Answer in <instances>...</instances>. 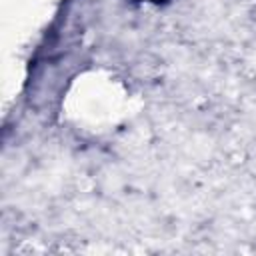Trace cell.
Segmentation results:
<instances>
[{
    "instance_id": "1",
    "label": "cell",
    "mask_w": 256,
    "mask_h": 256,
    "mask_svg": "<svg viewBox=\"0 0 256 256\" xmlns=\"http://www.w3.org/2000/svg\"><path fill=\"white\" fill-rule=\"evenodd\" d=\"M150 2H160V0H150Z\"/></svg>"
}]
</instances>
